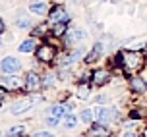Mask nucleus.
<instances>
[{
	"label": "nucleus",
	"instance_id": "obj_29",
	"mask_svg": "<svg viewBox=\"0 0 147 137\" xmlns=\"http://www.w3.org/2000/svg\"><path fill=\"white\" fill-rule=\"evenodd\" d=\"M110 2H118V0H110Z\"/></svg>",
	"mask_w": 147,
	"mask_h": 137
},
{
	"label": "nucleus",
	"instance_id": "obj_5",
	"mask_svg": "<svg viewBox=\"0 0 147 137\" xmlns=\"http://www.w3.org/2000/svg\"><path fill=\"white\" fill-rule=\"evenodd\" d=\"M41 99H25V101H20L16 102V104H12V108H10V112L12 114H22V112H25V110L29 108L31 104H35V102H39Z\"/></svg>",
	"mask_w": 147,
	"mask_h": 137
},
{
	"label": "nucleus",
	"instance_id": "obj_23",
	"mask_svg": "<svg viewBox=\"0 0 147 137\" xmlns=\"http://www.w3.org/2000/svg\"><path fill=\"white\" fill-rule=\"evenodd\" d=\"M47 124H49V126H58V118H56V116H49V118H47Z\"/></svg>",
	"mask_w": 147,
	"mask_h": 137
},
{
	"label": "nucleus",
	"instance_id": "obj_15",
	"mask_svg": "<svg viewBox=\"0 0 147 137\" xmlns=\"http://www.w3.org/2000/svg\"><path fill=\"white\" fill-rule=\"evenodd\" d=\"M78 97H80V99H87L89 97V85L87 83H81L80 85V89H78Z\"/></svg>",
	"mask_w": 147,
	"mask_h": 137
},
{
	"label": "nucleus",
	"instance_id": "obj_24",
	"mask_svg": "<svg viewBox=\"0 0 147 137\" xmlns=\"http://www.w3.org/2000/svg\"><path fill=\"white\" fill-rule=\"evenodd\" d=\"M16 25H18V27H29V21H27V19H18Z\"/></svg>",
	"mask_w": 147,
	"mask_h": 137
},
{
	"label": "nucleus",
	"instance_id": "obj_21",
	"mask_svg": "<svg viewBox=\"0 0 147 137\" xmlns=\"http://www.w3.org/2000/svg\"><path fill=\"white\" fill-rule=\"evenodd\" d=\"M70 37H72V41H76V39H83V37H85V33H81V31H72V33H70Z\"/></svg>",
	"mask_w": 147,
	"mask_h": 137
},
{
	"label": "nucleus",
	"instance_id": "obj_18",
	"mask_svg": "<svg viewBox=\"0 0 147 137\" xmlns=\"http://www.w3.org/2000/svg\"><path fill=\"white\" fill-rule=\"evenodd\" d=\"M64 126H66V128H76V118H74V116H66Z\"/></svg>",
	"mask_w": 147,
	"mask_h": 137
},
{
	"label": "nucleus",
	"instance_id": "obj_14",
	"mask_svg": "<svg viewBox=\"0 0 147 137\" xmlns=\"http://www.w3.org/2000/svg\"><path fill=\"white\" fill-rule=\"evenodd\" d=\"M33 46H35V41H33V39H27V41H23V43L20 44V52H31Z\"/></svg>",
	"mask_w": 147,
	"mask_h": 137
},
{
	"label": "nucleus",
	"instance_id": "obj_3",
	"mask_svg": "<svg viewBox=\"0 0 147 137\" xmlns=\"http://www.w3.org/2000/svg\"><path fill=\"white\" fill-rule=\"evenodd\" d=\"M122 58L126 60V66L132 68V70H138V68H141V64H143V58H141L140 54H136V52H124Z\"/></svg>",
	"mask_w": 147,
	"mask_h": 137
},
{
	"label": "nucleus",
	"instance_id": "obj_4",
	"mask_svg": "<svg viewBox=\"0 0 147 137\" xmlns=\"http://www.w3.org/2000/svg\"><path fill=\"white\" fill-rule=\"evenodd\" d=\"M37 58H39V62H52V58H54V48L49 46V44L39 46V48H37Z\"/></svg>",
	"mask_w": 147,
	"mask_h": 137
},
{
	"label": "nucleus",
	"instance_id": "obj_17",
	"mask_svg": "<svg viewBox=\"0 0 147 137\" xmlns=\"http://www.w3.org/2000/svg\"><path fill=\"white\" fill-rule=\"evenodd\" d=\"M80 118L83 120V122H91V118H93V114H91V110H83L80 114Z\"/></svg>",
	"mask_w": 147,
	"mask_h": 137
},
{
	"label": "nucleus",
	"instance_id": "obj_19",
	"mask_svg": "<svg viewBox=\"0 0 147 137\" xmlns=\"http://www.w3.org/2000/svg\"><path fill=\"white\" fill-rule=\"evenodd\" d=\"M64 33H66V27H64V23H60V25H56V27H54V35H56V37L64 35Z\"/></svg>",
	"mask_w": 147,
	"mask_h": 137
},
{
	"label": "nucleus",
	"instance_id": "obj_27",
	"mask_svg": "<svg viewBox=\"0 0 147 137\" xmlns=\"http://www.w3.org/2000/svg\"><path fill=\"white\" fill-rule=\"evenodd\" d=\"M2 31H4V23L0 21V33H2Z\"/></svg>",
	"mask_w": 147,
	"mask_h": 137
},
{
	"label": "nucleus",
	"instance_id": "obj_20",
	"mask_svg": "<svg viewBox=\"0 0 147 137\" xmlns=\"http://www.w3.org/2000/svg\"><path fill=\"white\" fill-rule=\"evenodd\" d=\"M4 81H6L10 87H18L20 85V81H18V77H4Z\"/></svg>",
	"mask_w": 147,
	"mask_h": 137
},
{
	"label": "nucleus",
	"instance_id": "obj_10",
	"mask_svg": "<svg viewBox=\"0 0 147 137\" xmlns=\"http://www.w3.org/2000/svg\"><path fill=\"white\" fill-rule=\"evenodd\" d=\"M107 79H109V73L103 72V70H97L95 73H93V83H95L97 87H101L107 83Z\"/></svg>",
	"mask_w": 147,
	"mask_h": 137
},
{
	"label": "nucleus",
	"instance_id": "obj_11",
	"mask_svg": "<svg viewBox=\"0 0 147 137\" xmlns=\"http://www.w3.org/2000/svg\"><path fill=\"white\" fill-rule=\"evenodd\" d=\"M101 52H103V44L97 43L95 46H93V52H89V56H87V60H85V62H87V64H93L97 58L101 56Z\"/></svg>",
	"mask_w": 147,
	"mask_h": 137
},
{
	"label": "nucleus",
	"instance_id": "obj_16",
	"mask_svg": "<svg viewBox=\"0 0 147 137\" xmlns=\"http://www.w3.org/2000/svg\"><path fill=\"white\" fill-rule=\"evenodd\" d=\"M22 133H23V126H16L10 130V137H20Z\"/></svg>",
	"mask_w": 147,
	"mask_h": 137
},
{
	"label": "nucleus",
	"instance_id": "obj_28",
	"mask_svg": "<svg viewBox=\"0 0 147 137\" xmlns=\"http://www.w3.org/2000/svg\"><path fill=\"white\" fill-rule=\"evenodd\" d=\"M126 137H134V133H126Z\"/></svg>",
	"mask_w": 147,
	"mask_h": 137
},
{
	"label": "nucleus",
	"instance_id": "obj_22",
	"mask_svg": "<svg viewBox=\"0 0 147 137\" xmlns=\"http://www.w3.org/2000/svg\"><path fill=\"white\" fill-rule=\"evenodd\" d=\"M52 83H54V77H52V75H45V79H43V85H45V87H51Z\"/></svg>",
	"mask_w": 147,
	"mask_h": 137
},
{
	"label": "nucleus",
	"instance_id": "obj_25",
	"mask_svg": "<svg viewBox=\"0 0 147 137\" xmlns=\"http://www.w3.org/2000/svg\"><path fill=\"white\" fill-rule=\"evenodd\" d=\"M35 137H52V133H49V131H41V133H37Z\"/></svg>",
	"mask_w": 147,
	"mask_h": 137
},
{
	"label": "nucleus",
	"instance_id": "obj_1",
	"mask_svg": "<svg viewBox=\"0 0 147 137\" xmlns=\"http://www.w3.org/2000/svg\"><path fill=\"white\" fill-rule=\"evenodd\" d=\"M93 114H95V118L101 124H107V122H110V120L116 118V110L114 108H107V106H97Z\"/></svg>",
	"mask_w": 147,
	"mask_h": 137
},
{
	"label": "nucleus",
	"instance_id": "obj_6",
	"mask_svg": "<svg viewBox=\"0 0 147 137\" xmlns=\"http://www.w3.org/2000/svg\"><path fill=\"white\" fill-rule=\"evenodd\" d=\"M41 83H43V81H39V75H37V73L31 72V73L25 75V85H27L29 91H37V89L41 87Z\"/></svg>",
	"mask_w": 147,
	"mask_h": 137
},
{
	"label": "nucleus",
	"instance_id": "obj_9",
	"mask_svg": "<svg viewBox=\"0 0 147 137\" xmlns=\"http://www.w3.org/2000/svg\"><path fill=\"white\" fill-rule=\"evenodd\" d=\"M70 110H72V106H62V104H54V106L51 108V116L62 118V116H66Z\"/></svg>",
	"mask_w": 147,
	"mask_h": 137
},
{
	"label": "nucleus",
	"instance_id": "obj_2",
	"mask_svg": "<svg viewBox=\"0 0 147 137\" xmlns=\"http://www.w3.org/2000/svg\"><path fill=\"white\" fill-rule=\"evenodd\" d=\"M20 68H22V64H20V60L14 58V56H6L0 62V70L4 73H16V72H20Z\"/></svg>",
	"mask_w": 147,
	"mask_h": 137
},
{
	"label": "nucleus",
	"instance_id": "obj_26",
	"mask_svg": "<svg viewBox=\"0 0 147 137\" xmlns=\"http://www.w3.org/2000/svg\"><path fill=\"white\" fill-rule=\"evenodd\" d=\"M4 97H6V89H2V87H0V101H2Z\"/></svg>",
	"mask_w": 147,
	"mask_h": 137
},
{
	"label": "nucleus",
	"instance_id": "obj_13",
	"mask_svg": "<svg viewBox=\"0 0 147 137\" xmlns=\"http://www.w3.org/2000/svg\"><path fill=\"white\" fill-rule=\"evenodd\" d=\"M31 12H35V14H47V4L45 2H33L29 6Z\"/></svg>",
	"mask_w": 147,
	"mask_h": 137
},
{
	"label": "nucleus",
	"instance_id": "obj_8",
	"mask_svg": "<svg viewBox=\"0 0 147 137\" xmlns=\"http://www.w3.org/2000/svg\"><path fill=\"white\" fill-rule=\"evenodd\" d=\"M89 135L91 137H107L109 135V130L105 128L103 124H93L91 130H89Z\"/></svg>",
	"mask_w": 147,
	"mask_h": 137
},
{
	"label": "nucleus",
	"instance_id": "obj_12",
	"mask_svg": "<svg viewBox=\"0 0 147 137\" xmlns=\"http://www.w3.org/2000/svg\"><path fill=\"white\" fill-rule=\"evenodd\" d=\"M132 89L136 91V93H145L147 85H145V81L141 79V77H134L132 79Z\"/></svg>",
	"mask_w": 147,
	"mask_h": 137
},
{
	"label": "nucleus",
	"instance_id": "obj_7",
	"mask_svg": "<svg viewBox=\"0 0 147 137\" xmlns=\"http://www.w3.org/2000/svg\"><path fill=\"white\" fill-rule=\"evenodd\" d=\"M51 19H52V21H56V23H58V21L60 23H66L68 19H70V15H68V12L64 10V8H56V10L51 14Z\"/></svg>",
	"mask_w": 147,
	"mask_h": 137
}]
</instances>
